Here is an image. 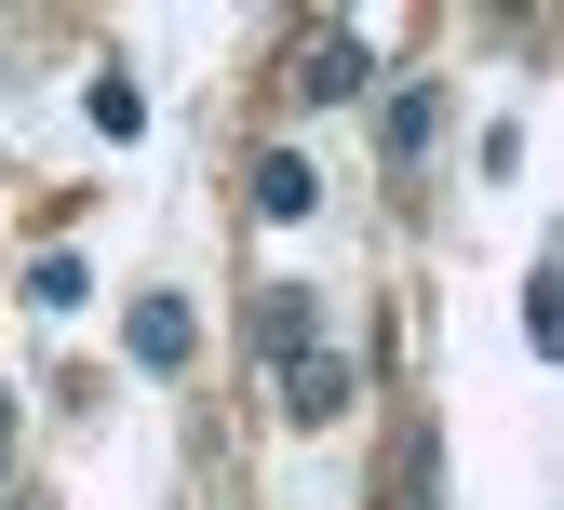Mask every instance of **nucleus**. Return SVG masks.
<instances>
[{
  "instance_id": "2",
  "label": "nucleus",
  "mask_w": 564,
  "mask_h": 510,
  "mask_svg": "<svg viewBox=\"0 0 564 510\" xmlns=\"http://www.w3.org/2000/svg\"><path fill=\"white\" fill-rule=\"evenodd\" d=\"M282 403H296L310 430H323V416H349V362H336V349H296V362H282Z\"/></svg>"
},
{
  "instance_id": "7",
  "label": "nucleus",
  "mask_w": 564,
  "mask_h": 510,
  "mask_svg": "<svg viewBox=\"0 0 564 510\" xmlns=\"http://www.w3.org/2000/svg\"><path fill=\"white\" fill-rule=\"evenodd\" d=\"M0 457H14V403H0Z\"/></svg>"
},
{
  "instance_id": "3",
  "label": "nucleus",
  "mask_w": 564,
  "mask_h": 510,
  "mask_svg": "<svg viewBox=\"0 0 564 510\" xmlns=\"http://www.w3.org/2000/svg\"><path fill=\"white\" fill-rule=\"evenodd\" d=\"M188 349H202V323H188L175 296H134V362H149V377H175Z\"/></svg>"
},
{
  "instance_id": "1",
  "label": "nucleus",
  "mask_w": 564,
  "mask_h": 510,
  "mask_svg": "<svg viewBox=\"0 0 564 510\" xmlns=\"http://www.w3.org/2000/svg\"><path fill=\"white\" fill-rule=\"evenodd\" d=\"M364 82H377V54H364V28H323V41L296 54V82H282V95H296V108H349Z\"/></svg>"
},
{
  "instance_id": "4",
  "label": "nucleus",
  "mask_w": 564,
  "mask_h": 510,
  "mask_svg": "<svg viewBox=\"0 0 564 510\" xmlns=\"http://www.w3.org/2000/svg\"><path fill=\"white\" fill-rule=\"evenodd\" d=\"M310 202H323V175H310L296 149H269V162H256V215H269V229H296Z\"/></svg>"
},
{
  "instance_id": "6",
  "label": "nucleus",
  "mask_w": 564,
  "mask_h": 510,
  "mask_svg": "<svg viewBox=\"0 0 564 510\" xmlns=\"http://www.w3.org/2000/svg\"><path fill=\"white\" fill-rule=\"evenodd\" d=\"M82 108H95V134H134V121H149V95H134V82H121V67H108V82H95Z\"/></svg>"
},
{
  "instance_id": "5",
  "label": "nucleus",
  "mask_w": 564,
  "mask_h": 510,
  "mask_svg": "<svg viewBox=\"0 0 564 510\" xmlns=\"http://www.w3.org/2000/svg\"><path fill=\"white\" fill-rule=\"evenodd\" d=\"M256 336H269L282 362H296V349H323V336H310V282H269V310H256Z\"/></svg>"
}]
</instances>
